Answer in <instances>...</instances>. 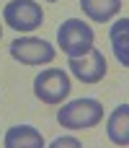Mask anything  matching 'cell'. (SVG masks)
Here are the masks:
<instances>
[{"mask_svg": "<svg viewBox=\"0 0 129 148\" xmlns=\"http://www.w3.org/2000/svg\"><path fill=\"white\" fill-rule=\"evenodd\" d=\"M3 18L16 31H34V29H39L44 23L41 5L34 3V0H10V3H5Z\"/></svg>", "mask_w": 129, "mask_h": 148, "instance_id": "4", "label": "cell"}, {"mask_svg": "<svg viewBox=\"0 0 129 148\" xmlns=\"http://www.w3.org/2000/svg\"><path fill=\"white\" fill-rule=\"evenodd\" d=\"M10 55H13V60H18L23 65H47L54 60V47L47 39L21 36V39L10 42Z\"/></svg>", "mask_w": 129, "mask_h": 148, "instance_id": "5", "label": "cell"}, {"mask_svg": "<svg viewBox=\"0 0 129 148\" xmlns=\"http://www.w3.org/2000/svg\"><path fill=\"white\" fill-rule=\"evenodd\" d=\"M101 120H103V107L96 99H75V101L59 107V112H57V122L67 130L96 127Z\"/></svg>", "mask_w": 129, "mask_h": 148, "instance_id": "1", "label": "cell"}, {"mask_svg": "<svg viewBox=\"0 0 129 148\" xmlns=\"http://www.w3.org/2000/svg\"><path fill=\"white\" fill-rule=\"evenodd\" d=\"M80 8L91 21L106 23L122 10V0H80Z\"/></svg>", "mask_w": 129, "mask_h": 148, "instance_id": "10", "label": "cell"}, {"mask_svg": "<svg viewBox=\"0 0 129 148\" xmlns=\"http://www.w3.org/2000/svg\"><path fill=\"white\" fill-rule=\"evenodd\" d=\"M47 3H57V0H47Z\"/></svg>", "mask_w": 129, "mask_h": 148, "instance_id": "12", "label": "cell"}, {"mask_svg": "<svg viewBox=\"0 0 129 148\" xmlns=\"http://www.w3.org/2000/svg\"><path fill=\"white\" fill-rule=\"evenodd\" d=\"M0 36H3V26H0Z\"/></svg>", "mask_w": 129, "mask_h": 148, "instance_id": "13", "label": "cell"}, {"mask_svg": "<svg viewBox=\"0 0 129 148\" xmlns=\"http://www.w3.org/2000/svg\"><path fill=\"white\" fill-rule=\"evenodd\" d=\"M62 146L78 148V146H80V140H78V138H54V140H52V148H62Z\"/></svg>", "mask_w": 129, "mask_h": 148, "instance_id": "11", "label": "cell"}, {"mask_svg": "<svg viewBox=\"0 0 129 148\" xmlns=\"http://www.w3.org/2000/svg\"><path fill=\"white\" fill-rule=\"evenodd\" d=\"M70 75L59 68H47L34 81V94L44 104H62V99L70 96Z\"/></svg>", "mask_w": 129, "mask_h": 148, "instance_id": "3", "label": "cell"}, {"mask_svg": "<svg viewBox=\"0 0 129 148\" xmlns=\"http://www.w3.org/2000/svg\"><path fill=\"white\" fill-rule=\"evenodd\" d=\"M5 148H41L44 146V138L36 127L31 125H16L5 133Z\"/></svg>", "mask_w": 129, "mask_h": 148, "instance_id": "8", "label": "cell"}, {"mask_svg": "<svg viewBox=\"0 0 129 148\" xmlns=\"http://www.w3.org/2000/svg\"><path fill=\"white\" fill-rule=\"evenodd\" d=\"M93 29L88 23H83L80 18H67L59 29H57V44L62 47V52L67 57H80L93 47Z\"/></svg>", "mask_w": 129, "mask_h": 148, "instance_id": "2", "label": "cell"}, {"mask_svg": "<svg viewBox=\"0 0 129 148\" xmlns=\"http://www.w3.org/2000/svg\"><path fill=\"white\" fill-rule=\"evenodd\" d=\"M106 133H109V140H111V143H116V146H129V104L116 107V109L109 114Z\"/></svg>", "mask_w": 129, "mask_h": 148, "instance_id": "7", "label": "cell"}, {"mask_svg": "<svg viewBox=\"0 0 129 148\" xmlns=\"http://www.w3.org/2000/svg\"><path fill=\"white\" fill-rule=\"evenodd\" d=\"M70 70H72V75L78 78V81H83V83H98V81H103V75H106V57H103V52H98V49H88L85 55H80V57H70Z\"/></svg>", "mask_w": 129, "mask_h": 148, "instance_id": "6", "label": "cell"}, {"mask_svg": "<svg viewBox=\"0 0 129 148\" xmlns=\"http://www.w3.org/2000/svg\"><path fill=\"white\" fill-rule=\"evenodd\" d=\"M109 39H111L114 57H116L124 68H129V18H119L116 23H111Z\"/></svg>", "mask_w": 129, "mask_h": 148, "instance_id": "9", "label": "cell"}]
</instances>
